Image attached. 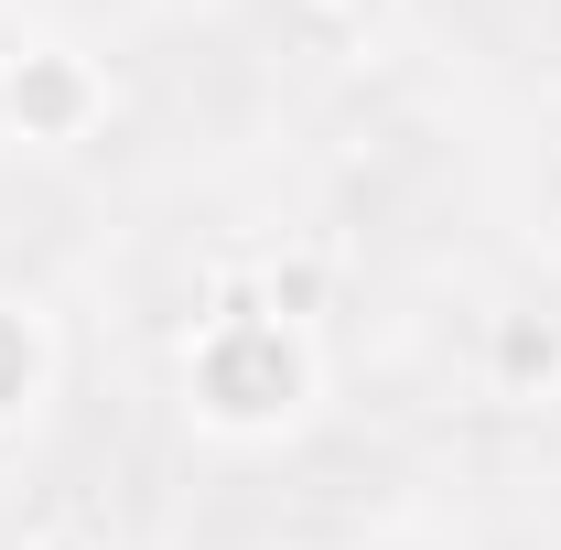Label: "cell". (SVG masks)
I'll return each instance as SVG.
<instances>
[{
	"label": "cell",
	"mask_w": 561,
	"mask_h": 550,
	"mask_svg": "<svg viewBox=\"0 0 561 550\" xmlns=\"http://www.w3.org/2000/svg\"><path fill=\"white\" fill-rule=\"evenodd\" d=\"M443 22H465L476 66L561 76V0H443Z\"/></svg>",
	"instance_id": "6da1fadb"
}]
</instances>
